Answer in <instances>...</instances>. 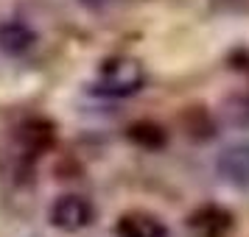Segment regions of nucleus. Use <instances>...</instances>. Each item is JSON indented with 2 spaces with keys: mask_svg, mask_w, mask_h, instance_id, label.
Returning <instances> with one entry per match:
<instances>
[{
  "mask_svg": "<svg viewBox=\"0 0 249 237\" xmlns=\"http://www.w3.org/2000/svg\"><path fill=\"white\" fill-rule=\"evenodd\" d=\"M143 84H146V67L135 56H112L101 62L92 92L101 95V98L124 101V98L137 95L143 90Z\"/></svg>",
  "mask_w": 249,
  "mask_h": 237,
  "instance_id": "obj_1",
  "label": "nucleus"
},
{
  "mask_svg": "<svg viewBox=\"0 0 249 237\" xmlns=\"http://www.w3.org/2000/svg\"><path fill=\"white\" fill-rule=\"evenodd\" d=\"M48 221L59 232H68V235L70 232H81V229L92 226V221H95V206L84 195L68 192V195H59L56 201L51 204Z\"/></svg>",
  "mask_w": 249,
  "mask_h": 237,
  "instance_id": "obj_2",
  "label": "nucleus"
},
{
  "mask_svg": "<svg viewBox=\"0 0 249 237\" xmlns=\"http://www.w3.org/2000/svg\"><path fill=\"white\" fill-rule=\"evenodd\" d=\"M185 226L191 237H232L235 232V215L227 209L224 204H202L196 206L188 218Z\"/></svg>",
  "mask_w": 249,
  "mask_h": 237,
  "instance_id": "obj_3",
  "label": "nucleus"
},
{
  "mask_svg": "<svg viewBox=\"0 0 249 237\" xmlns=\"http://www.w3.org/2000/svg\"><path fill=\"white\" fill-rule=\"evenodd\" d=\"M215 170L235 190H249V140L230 142L227 148H221L215 159Z\"/></svg>",
  "mask_w": 249,
  "mask_h": 237,
  "instance_id": "obj_4",
  "label": "nucleus"
},
{
  "mask_svg": "<svg viewBox=\"0 0 249 237\" xmlns=\"http://www.w3.org/2000/svg\"><path fill=\"white\" fill-rule=\"evenodd\" d=\"M17 142L28 157H42L56 145V126L48 117H25L17 126Z\"/></svg>",
  "mask_w": 249,
  "mask_h": 237,
  "instance_id": "obj_5",
  "label": "nucleus"
},
{
  "mask_svg": "<svg viewBox=\"0 0 249 237\" xmlns=\"http://www.w3.org/2000/svg\"><path fill=\"white\" fill-rule=\"evenodd\" d=\"M36 45V31L20 17L0 20V53L6 56H23Z\"/></svg>",
  "mask_w": 249,
  "mask_h": 237,
  "instance_id": "obj_6",
  "label": "nucleus"
},
{
  "mask_svg": "<svg viewBox=\"0 0 249 237\" xmlns=\"http://www.w3.org/2000/svg\"><path fill=\"white\" fill-rule=\"evenodd\" d=\"M115 235L118 237H171V232L157 215L146 212V209H132V212H124L118 218Z\"/></svg>",
  "mask_w": 249,
  "mask_h": 237,
  "instance_id": "obj_7",
  "label": "nucleus"
},
{
  "mask_svg": "<svg viewBox=\"0 0 249 237\" xmlns=\"http://www.w3.org/2000/svg\"><path fill=\"white\" fill-rule=\"evenodd\" d=\"M126 137L132 145H137L140 151H151V154H157L168 145V131L154 120H135L126 128Z\"/></svg>",
  "mask_w": 249,
  "mask_h": 237,
  "instance_id": "obj_8",
  "label": "nucleus"
},
{
  "mask_svg": "<svg viewBox=\"0 0 249 237\" xmlns=\"http://www.w3.org/2000/svg\"><path fill=\"white\" fill-rule=\"evenodd\" d=\"M182 131H185V137H191L193 142H207V140L215 137L218 123L204 106H188L182 112Z\"/></svg>",
  "mask_w": 249,
  "mask_h": 237,
  "instance_id": "obj_9",
  "label": "nucleus"
},
{
  "mask_svg": "<svg viewBox=\"0 0 249 237\" xmlns=\"http://www.w3.org/2000/svg\"><path fill=\"white\" fill-rule=\"evenodd\" d=\"M221 117L232 128H249V95H232L221 103Z\"/></svg>",
  "mask_w": 249,
  "mask_h": 237,
  "instance_id": "obj_10",
  "label": "nucleus"
},
{
  "mask_svg": "<svg viewBox=\"0 0 249 237\" xmlns=\"http://www.w3.org/2000/svg\"><path fill=\"white\" fill-rule=\"evenodd\" d=\"M79 3L84 6V9H92V12H98V9H107L112 0H79Z\"/></svg>",
  "mask_w": 249,
  "mask_h": 237,
  "instance_id": "obj_11",
  "label": "nucleus"
}]
</instances>
